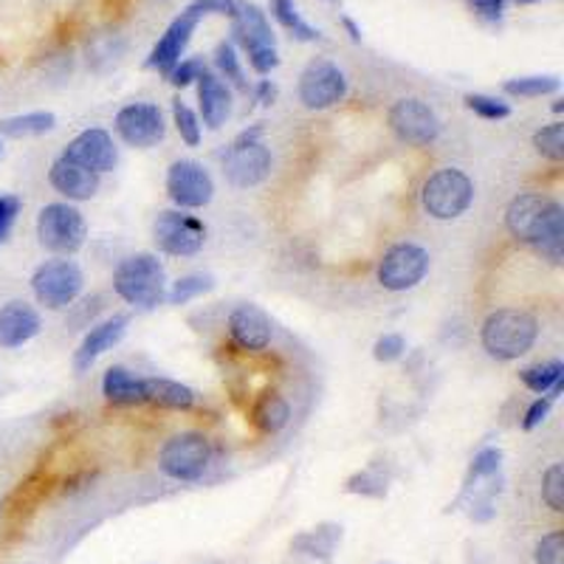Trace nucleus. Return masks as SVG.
<instances>
[{"mask_svg": "<svg viewBox=\"0 0 564 564\" xmlns=\"http://www.w3.org/2000/svg\"><path fill=\"white\" fill-rule=\"evenodd\" d=\"M539 339L537 316L522 308H499L488 314L480 330V341L492 359L514 361L531 353Z\"/></svg>", "mask_w": 564, "mask_h": 564, "instance_id": "nucleus-1", "label": "nucleus"}, {"mask_svg": "<svg viewBox=\"0 0 564 564\" xmlns=\"http://www.w3.org/2000/svg\"><path fill=\"white\" fill-rule=\"evenodd\" d=\"M113 291L138 311H153L167 300V271L156 255L125 257L113 271Z\"/></svg>", "mask_w": 564, "mask_h": 564, "instance_id": "nucleus-2", "label": "nucleus"}, {"mask_svg": "<svg viewBox=\"0 0 564 564\" xmlns=\"http://www.w3.org/2000/svg\"><path fill=\"white\" fill-rule=\"evenodd\" d=\"M263 136V125H255L244 131L232 142V147L224 156V176L232 187L237 190H251V187L263 184L271 176V158L269 147L260 142Z\"/></svg>", "mask_w": 564, "mask_h": 564, "instance_id": "nucleus-3", "label": "nucleus"}, {"mask_svg": "<svg viewBox=\"0 0 564 564\" xmlns=\"http://www.w3.org/2000/svg\"><path fill=\"white\" fill-rule=\"evenodd\" d=\"M474 181L458 167H443L432 172L420 187V206L435 221H454L472 206Z\"/></svg>", "mask_w": 564, "mask_h": 564, "instance_id": "nucleus-4", "label": "nucleus"}, {"mask_svg": "<svg viewBox=\"0 0 564 564\" xmlns=\"http://www.w3.org/2000/svg\"><path fill=\"white\" fill-rule=\"evenodd\" d=\"M40 246L57 257H71L86 246L88 224L82 212L71 204H46L37 215Z\"/></svg>", "mask_w": 564, "mask_h": 564, "instance_id": "nucleus-5", "label": "nucleus"}, {"mask_svg": "<svg viewBox=\"0 0 564 564\" xmlns=\"http://www.w3.org/2000/svg\"><path fill=\"white\" fill-rule=\"evenodd\" d=\"M86 289V274L68 257H52L40 263L32 274L34 300L48 311L68 308Z\"/></svg>", "mask_w": 564, "mask_h": 564, "instance_id": "nucleus-6", "label": "nucleus"}, {"mask_svg": "<svg viewBox=\"0 0 564 564\" xmlns=\"http://www.w3.org/2000/svg\"><path fill=\"white\" fill-rule=\"evenodd\" d=\"M235 23V40L249 54V66L255 68L260 77L274 71L280 66V54H277V40L271 32V23L266 12L255 3H240V12L232 20Z\"/></svg>", "mask_w": 564, "mask_h": 564, "instance_id": "nucleus-7", "label": "nucleus"}, {"mask_svg": "<svg viewBox=\"0 0 564 564\" xmlns=\"http://www.w3.org/2000/svg\"><path fill=\"white\" fill-rule=\"evenodd\" d=\"M212 463V443L201 432H181L167 440L158 452V469L178 483H195Z\"/></svg>", "mask_w": 564, "mask_h": 564, "instance_id": "nucleus-8", "label": "nucleus"}, {"mask_svg": "<svg viewBox=\"0 0 564 564\" xmlns=\"http://www.w3.org/2000/svg\"><path fill=\"white\" fill-rule=\"evenodd\" d=\"M153 240L170 257H195L206 244V226L184 210H167L153 224Z\"/></svg>", "mask_w": 564, "mask_h": 564, "instance_id": "nucleus-9", "label": "nucleus"}, {"mask_svg": "<svg viewBox=\"0 0 564 564\" xmlns=\"http://www.w3.org/2000/svg\"><path fill=\"white\" fill-rule=\"evenodd\" d=\"M348 97V77L330 59H311L300 77V102L308 111H328Z\"/></svg>", "mask_w": 564, "mask_h": 564, "instance_id": "nucleus-10", "label": "nucleus"}, {"mask_svg": "<svg viewBox=\"0 0 564 564\" xmlns=\"http://www.w3.org/2000/svg\"><path fill=\"white\" fill-rule=\"evenodd\" d=\"M429 271V251L418 244H395L393 249L384 251L379 263V282L381 289L409 291L418 282H424Z\"/></svg>", "mask_w": 564, "mask_h": 564, "instance_id": "nucleus-11", "label": "nucleus"}, {"mask_svg": "<svg viewBox=\"0 0 564 564\" xmlns=\"http://www.w3.org/2000/svg\"><path fill=\"white\" fill-rule=\"evenodd\" d=\"M167 195L178 210H204L215 198V181L204 165L181 158L167 170Z\"/></svg>", "mask_w": 564, "mask_h": 564, "instance_id": "nucleus-12", "label": "nucleus"}, {"mask_svg": "<svg viewBox=\"0 0 564 564\" xmlns=\"http://www.w3.org/2000/svg\"><path fill=\"white\" fill-rule=\"evenodd\" d=\"M390 127L404 145L427 147L440 136V119L424 99H398L390 108Z\"/></svg>", "mask_w": 564, "mask_h": 564, "instance_id": "nucleus-13", "label": "nucleus"}, {"mask_svg": "<svg viewBox=\"0 0 564 564\" xmlns=\"http://www.w3.org/2000/svg\"><path fill=\"white\" fill-rule=\"evenodd\" d=\"M113 127H116L119 138L125 145L138 147V150L156 147L167 133L165 113L153 102H131V105H125L113 119Z\"/></svg>", "mask_w": 564, "mask_h": 564, "instance_id": "nucleus-14", "label": "nucleus"}, {"mask_svg": "<svg viewBox=\"0 0 564 564\" xmlns=\"http://www.w3.org/2000/svg\"><path fill=\"white\" fill-rule=\"evenodd\" d=\"M201 20H204L201 18V12H195L192 7H187L184 12L178 14L170 26H167V32L161 34V40L156 43L150 57H147V68H156V71H161L167 77V74H170L172 68L184 59L187 46H190L192 34H195Z\"/></svg>", "mask_w": 564, "mask_h": 564, "instance_id": "nucleus-15", "label": "nucleus"}, {"mask_svg": "<svg viewBox=\"0 0 564 564\" xmlns=\"http://www.w3.org/2000/svg\"><path fill=\"white\" fill-rule=\"evenodd\" d=\"M556 204L559 201L542 195V192H522V195L514 198L506 210L508 232H511L517 240L531 246L533 240H537L539 232H542V226L548 224V217H551Z\"/></svg>", "mask_w": 564, "mask_h": 564, "instance_id": "nucleus-16", "label": "nucleus"}, {"mask_svg": "<svg viewBox=\"0 0 564 564\" xmlns=\"http://www.w3.org/2000/svg\"><path fill=\"white\" fill-rule=\"evenodd\" d=\"M63 156L74 158L77 165L88 167V170H93L97 176H105V172H111L113 167L119 165V153L116 145H113V136L108 131H102V127H88V131L79 133L71 145L66 147Z\"/></svg>", "mask_w": 564, "mask_h": 564, "instance_id": "nucleus-17", "label": "nucleus"}, {"mask_svg": "<svg viewBox=\"0 0 564 564\" xmlns=\"http://www.w3.org/2000/svg\"><path fill=\"white\" fill-rule=\"evenodd\" d=\"M229 336L240 350H249V353H260L271 345V319L263 308L257 305H237L229 314Z\"/></svg>", "mask_w": 564, "mask_h": 564, "instance_id": "nucleus-18", "label": "nucleus"}, {"mask_svg": "<svg viewBox=\"0 0 564 564\" xmlns=\"http://www.w3.org/2000/svg\"><path fill=\"white\" fill-rule=\"evenodd\" d=\"M127 325H131V316L125 314H116L111 319L93 325L86 339H82V345H79L77 353H74V368H77V373H86L99 356L116 348L119 341L125 339Z\"/></svg>", "mask_w": 564, "mask_h": 564, "instance_id": "nucleus-19", "label": "nucleus"}, {"mask_svg": "<svg viewBox=\"0 0 564 564\" xmlns=\"http://www.w3.org/2000/svg\"><path fill=\"white\" fill-rule=\"evenodd\" d=\"M48 181H52L54 190L63 198H68V201H91L99 192L97 172L77 165V161L68 156L54 158L52 170H48Z\"/></svg>", "mask_w": 564, "mask_h": 564, "instance_id": "nucleus-20", "label": "nucleus"}, {"mask_svg": "<svg viewBox=\"0 0 564 564\" xmlns=\"http://www.w3.org/2000/svg\"><path fill=\"white\" fill-rule=\"evenodd\" d=\"M40 328H43V322L29 302L12 300L0 305V348L3 350L23 348L40 334Z\"/></svg>", "mask_w": 564, "mask_h": 564, "instance_id": "nucleus-21", "label": "nucleus"}, {"mask_svg": "<svg viewBox=\"0 0 564 564\" xmlns=\"http://www.w3.org/2000/svg\"><path fill=\"white\" fill-rule=\"evenodd\" d=\"M198 102H201V116H204L206 127L217 131L221 125H226L232 113V91L210 68L198 77Z\"/></svg>", "mask_w": 564, "mask_h": 564, "instance_id": "nucleus-22", "label": "nucleus"}, {"mask_svg": "<svg viewBox=\"0 0 564 564\" xmlns=\"http://www.w3.org/2000/svg\"><path fill=\"white\" fill-rule=\"evenodd\" d=\"M145 404L172 409V413H187L195 407V393L181 381L145 379Z\"/></svg>", "mask_w": 564, "mask_h": 564, "instance_id": "nucleus-23", "label": "nucleus"}, {"mask_svg": "<svg viewBox=\"0 0 564 564\" xmlns=\"http://www.w3.org/2000/svg\"><path fill=\"white\" fill-rule=\"evenodd\" d=\"M102 395L116 407L145 404V379L133 375L127 368H111L102 379Z\"/></svg>", "mask_w": 564, "mask_h": 564, "instance_id": "nucleus-24", "label": "nucleus"}, {"mask_svg": "<svg viewBox=\"0 0 564 564\" xmlns=\"http://www.w3.org/2000/svg\"><path fill=\"white\" fill-rule=\"evenodd\" d=\"M251 420H255V427L263 435L282 432L291 420L289 401L282 398L280 393L260 395V401L255 404V413H251Z\"/></svg>", "mask_w": 564, "mask_h": 564, "instance_id": "nucleus-25", "label": "nucleus"}, {"mask_svg": "<svg viewBox=\"0 0 564 564\" xmlns=\"http://www.w3.org/2000/svg\"><path fill=\"white\" fill-rule=\"evenodd\" d=\"M57 127V116L52 111L18 113V116L0 119V136L7 138H34Z\"/></svg>", "mask_w": 564, "mask_h": 564, "instance_id": "nucleus-26", "label": "nucleus"}, {"mask_svg": "<svg viewBox=\"0 0 564 564\" xmlns=\"http://www.w3.org/2000/svg\"><path fill=\"white\" fill-rule=\"evenodd\" d=\"M531 246L537 249L539 257H545L548 263L562 266V260H564V210H562V204L553 206L551 217H548V224L542 226V232H539L537 240H533Z\"/></svg>", "mask_w": 564, "mask_h": 564, "instance_id": "nucleus-27", "label": "nucleus"}, {"mask_svg": "<svg viewBox=\"0 0 564 564\" xmlns=\"http://www.w3.org/2000/svg\"><path fill=\"white\" fill-rule=\"evenodd\" d=\"M341 542V526H319L314 531H305L294 539V551L305 553L311 559H322V562H328L334 556L336 545Z\"/></svg>", "mask_w": 564, "mask_h": 564, "instance_id": "nucleus-28", "label": "nucleus"}, {"mask_svg": "<svg viewBox=\"0 0 564 564\" xmlns=\"http://www.w3.org/2000/svg\"><path fill=\"white\" fill-rule=\"evenodd\" d=\"M271 14H274L282 29H289L302 43H316V40H322L319 29L311 26L308 20L296 12V0H271Z\"/></svg>", "mask_w": 564, "mask_h": 564, "instance_id": "nucleus-29", "label": "nucleus"}, {"mask_svg": "<svg viewBox=\"0 0 564 564\" xmlns=\"http://www.w3.org/2000/svg\"><path fill=\"white\" fill-rule=\"evenodd\" d=\"M562 88V79L551 77V74H537V77H517L508 79L503 91L508 97H519V99H537V97H551Z\"/></svg>", "mask_w": 564, "mask_h": 564, "instance_id": "nucleus-30", "label": "nucleus"}, {"mask_svg": "<svg viewBox=\"0 0 564 564\" xmlns=\"http://www.w3.org/2000/svg\"><path fill=\"white\" fill-rule=\"evenodd\" d=\"M519 379H522V384H526L531 393L548 395V390H551L553 384H559V381L564 379V364L559 359L539 361V364H533V368L522 370V373H519Z\"/></svg>", "mask_w": 564, "mask_h": 564, "instance_id": "nucleus-31", "label": "nucleus"}, {"mask_svg": "<svg viewBox=\"0 0 564 564\" xmlns=\"http://www.w3.org/2000/svg\"><path fill=\"white\" fill-rule=\"evenodd\" d=\"M215 68H217V77L224 79L226 86H235L237 91H249V82L244 77V68H240V57L235 52V43L224 40L221 46L215 48Z\"/></svg>", "mask_w": 564, "mask_h": 564, "instance_id": "nucleus-32", "label": "nucleus"}, {"mask_svg": "<svg viewBox=\"0 0 564 564\" xmlns=\"http://www.w3.org/2000/svg\"><path fill=\"white\" fill-rule=\"evenodd\" d=\"M215 289V280L210 274H187V277H178L172 282V289L167 291V302L170 305H187V302L198 300V296L210 294Z\"/></svg>", "mask_w": 564, "mask_h": 564, "instance_id": "nucleus-33", "label": "nucleus"}, {"mask_svg": "<svg viewBox=\"0 0 564 564\" xmlns=\"http://www.w3.org/2000/svg\"><path fill=\"white\" fill-rule=\"evenodd\" d=\"M533 147H537L539 156L553 161V165L564 161V122H553V125L539 127V131L533 133Z\"/></svg>", "mask_w": 564, "mask_h": 564, "instance_id": "nucleus-34", "label": "nucleus"}, {"mask_svg": "<svg viewBox=\"0 0 564 564\" xmlns=\"http://www.w3.org/2000/svg\"><path fill=\"white\" fill-rule=\"evenodd\" d=\"M172 125H176L178 136H181L184 145H201V119H198V113L187 105L184 99H176V102H172Z\"/></svg>", "mask_w": 564, "mask_h": 564, "instance_id": "nucleus-35", "label": "nucleus"}, {"mask_svg": "<svg viewBox=\"0 0 564 564\" xmlns=\"http://www.w3.org/2000/svg\"><path fill=\"white\" fill-rule=\"evenodd\" d=\"M345 492L348 494H361V497H375L381 499L387 494V477L379 474L375 469H368V472H359L345 483Z\"/></svg>", "mask_w": 564, "mask_h": 564, "instance_id": "nucleus-36", "label": "nucleus"}, {"mask_svg": "<svg viewBox=\"0 0 564 564\" xmlns=\"http://www.w3.org/2000/svg\"><path fill=\"white\" fill-rule=\"evenodd\" d=\"M499 469H503V452H499V449H494V447L480 449V452L474 454V460H472V469H469L466 486H472V483H477V480L497 477Z\"/></svg>", "mask_w": 564, "mask_h": 564, "instance_id": "nucleus-37", "label": "nucleus"}, {"mask_svg": "<svg viewBox=\"0 0 564 564\" xmlns=\"http://www.w3.org/2000/svg\"><path fill=\"white\" fill-rule=\"evenodd\" d=\"M466 108L477 113L480 119H488V122L511 116V105H508V102H503V99L497 97H486V93H469Z\"/></svg>", "mask_w": 564, "mask_h": 564, "instance_id": "nucleus-38", "label": "nucleus"}, {"mask_svg": "<svg viewBox=\"0 0 564 564\" xmlns=\"http://www.w3.org/2000/svg\"><path fill=\"white\" fill-rule=\"evenodd\" d=\"M542 499L553 511H564V466L553 463L545 474H542Z\"/></svg>", "mask_w": 564, "mask_h": 564, "instance_id": "nucleus-39", "label": "nucleus"}, {"mask_svg": "<svg viewBox=\"0 0 564 564\" xmlns=\"http://www.w3.org/2000/svg\"><path fill=\"white\" fill-rule=\"evenodd\" d=\"M537 564H564V531H551L537 542L533 551Z\"/></svg>", "mask_w": 564, "mask_h": 564, "instance_id": "nucleus-40", "label": "nucleus"}, {"mask_svg": "<svg viewBox=\"0 0 564 564\" xmlns=\"http://www.w3.org/2000/svg\"><path fill=\"white\" fill-rule=\"evenodd\" d=\"M404 350H407V341H404V336L384 334L373 345V359L379 361V364H393V361H398L401 356H404Z\"/></svg>", "mask_w": 564, "mask_h": 564, "instance_id": "nucleus-41", "label": "nucleus"}, {"mask_svg": "<svg viewBox=\"0 0 564 564\" xmlns=\"http://www.w3.org/2000/svg\"><path fill=\"white\" fill-rule=\"evenodd\" d=\"M204 71H206L204 59L190 57V59H181V63H178V66L167 74V79H170L176 88H187V86H192V82H198V77H201Z\"/></svg>", "mask_w": 564, "mask_h": 564, "instance_id": "nucleus-42", "label": "nucleus"}, {"mask_svg": "<svg viewBox=\"0 0 564 564\" xmlns=\"http://www.w3.org/2000/svg\"><path fill=\"white\" fill-rule=\"evenodd\" d=\"M190 7L201 12V18H206V14H224V18L235 20L237 12H240L237 0H192Z\"/></svg>", "mask_w": 564, "mask_h": 564, "instance_id": "nucleus-43", "label": "nucleus"}, {"mask_svg": "<svg viewBox=\"0 0 564 564\" xmlns=\"http://www.w3.org/2000/svg\"><path fill=\"white\" fill-rule=\"evenodd\" d=\"M20 215V198L18 195H0V244L7 240L12 232L14 221Z\"/></svg>", "mask_w": 564, "mask_h": 564, "instance_id": "nucleus-44", "label": "nucleus"}, {"mask_svg": "<svg viewBox=\"0 0 564 564\" xmlns=\"http://www.w3.org/2000/svg\"><path fill=\"white\" fill-rule=\"evenodd\" d=\"M551 407H553V401L548 398V395H542V398L533 401L531 407L526 409V418H522V429H526V432H531V429H537L539 424H545V418L551 415Z\"/></svg>", "mask_w": 564, "mask_h": 564, "instance_id": "nucleus-45", "label": "nucleus"}, {"mask_svg": "<svg viewBox=\"0 0 564 564\" xmlns=\"http://www.w3.org/2000/svg\"><path fill=\"white\" fill-rule=\"evenodd\" d=\"M469 7L486 20H499L506 12V0H469Z\"/></svg>", "mask_w": 564, "mask_h": 564, "instance_id": "nucleus-46", "label": "nucleus"}, {"mask_svg": "<svg viewBox=\"0 0 564 564\" xmlns=\"http://www.w3.org/2000/svg\"><path fill=\"white\" fill-rule=\"evenodd\" d=\"M255 97H257V102H260V105H271V102H274L277 88L271 86V79H260V82H257Z\"/></svg>", "mask_w": 564, "mask_h": 564, "instance_id": "nucleus-47", "label": "nucleus"}, {"mask_svg": "<svg viewBox=\"0 0 564 564\" xmlns=\"http://www.w3.org/2000/svg\"><path fill=\"white\" fill-rule=\"evenodd\" d=\"M341 26L348 29V34H350V40H353V43H361V29L356 26L353 18H341Z\"/></svg>", "mask_w": 564, "mask_h": 564, "instance_id": "nucleus-48", "label": "nucleus"}, {"mask_svg": "<svg viewBox=\"0 0 564 564\" xmlns=\"http://www.w3.org/2000/svg\"><path fill=\"white\" fill-rule=\"evenodd\" d=\"M553 111H556V113L564 111V102H562V99H556V102H553Z\"/></svg>", "mask_w": 564, "mask_h": 564, "instance_id": "nucleus-49", "label": "nucleus"}, {"mask_svg": "<svg viewBox=\"0 0 564 564\" xmlns=\"http://www.w3.org/2000/svg\"><path fill=\"white\" fill-rule=\"evenodd\" d=\"M514 3H542V0H514Z\"/></svg>", "mask_w": 564, "mask_h": 564, "instance_id": "nucleus-50", "label": "nucleus"}, {"mask_svg": "<svg viewBox=\"0 0 564 564\" xmlns=\"http://www.w3.org/2000/svg\"><path fill=\"white\" fill-rule=\"evenodd\" d=\"M325 3H336V0H325Z\"/></svg>", "mask_w": 564, "mask_h": 564, "instance_id": "nucleus-51", "label": "nucleus"}]
</instances>
